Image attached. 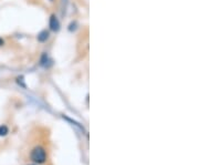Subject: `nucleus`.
<instances>
[{"instance_id":"nucleus-1","label":"nucleus","mask_w":199,"mask_h":165,"mask_svg":"<svg viewBox=\"0 0 199 165\" xmlns=\"http://www.w3.org/2000/svg\"><path fill=\"white\" fill-rule=\"evenodd\" d=\"M31 158H32L33 162L39 163V164H41V163H44L45 158H47L45 151L43 150L42 148L38 146V148H35V150L32 151V153H31Z\"/></svg>"},{"instance_id":"nucleus-2","label":"nucleus","mask_w":199,"mask_h":165,"mask_svg":"<svg viewBox=\"0 0 199 165\" xmlns=\"http://www.w3.org/2000/svg\"><path fill=\"white\" fill-rule=\"evenodd\" d=\"M50 28L53 31H58L60 29L59 20H58V18L55 16H51V18H50Z\"/></svg>"},{"instance_id":"nucleus-3","label":"nucleus","mask_w":199,"mask_h":165,"mask_svg":"<svg viewBox=\"0 0 199 165\" xmlns=\"http://www.w3.org/2000/svg\"><path fill=\"white\" fill-rule=\"evenodd\" d=\"M49 37V32L48 31H42V32H40L39 35H38V40L39 41H45Z\"/></svg>"},{"instance_id":"nucleus-4","label":"nucleus","mask_w":199,"mask_h":165,"mask_svg":"<svg viewBox=\"0 0 199 165\" xmlns=\"http://www.w3.org/2000/svg\"><path fill=\"white\" fill-rule=\"evenodd\" d=\"M7 133H8V128L6 125H1V126H0V136H5V135H7Z\"/></svg>"},{"instance_id":"nucleus-5","label":"nucleus","mask_w":199,"mask_h":165,"mask_svg":"<svg viewBox=\"0 0 199 165\" xmlns=\"http://www.w3.org/2000/svg\"><path fill=\"white\" fill-rule=\"evenodd\" d=\"M5 45V41H3L1 38H0V47H1V45Z\"/></svg>"},{"instance_id":"nucleus-6","label":"nucleus","mask_w":199,"mask_h":165,"mask_svg":"<svg viewBox=\"0 0 199 165\" xmlns=\"http://www.w3.org/2000/svg\"><path fill=\"white\" fill-rule=\"evenodd\" d=\"M51 1H52V0H51Z\"/></svg>"}]
</instances>
